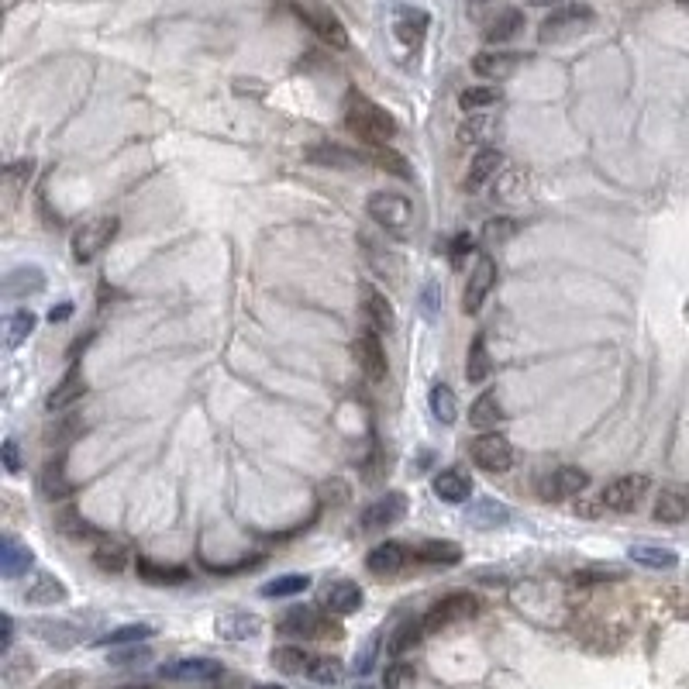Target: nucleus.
I'll use <instances>...</instances> for the list:
<instances>
[{"instance_id": "1", "label": "nucleus", "mask_w": 689, "mask_h": 689, "mask_svg": "<svg viewBox=\"0 0 689 689\" xmlns=\"http://www.w3.org/2000/svg\"><path fill=\"white\" fill-rule=\"evenodd\" d=\"M345 128L359 138L362 145H373V149H386L397 135V121L386 107H379L376 100L362 97V94H348L345 97Z\"/></svg>"}, {"instance_id": "2", "label": "nucleus", "mask_w": 689, "mask_h": 689, "mask_svg": "<svg viewBox=\"0 0 689 689\" xmlns=\"http://www.w3.org/2000/svg\"><path fill=\"white\" fill-rule=\"evenodd\" d=\"M593 21H596V14H593V7H586V4L559 7V11H552L545 21H541L538 42H541V45H562V42H572V38H579V35L590 32Z\"/></svg>"}, {"instance_id": "3", "label": "nucleus", "mask_w": 689, "mask_h": 689, "mask_svg": "<svg viewBox=\"0 0 689 689\" xmlns=\"http://www.w3.org/2000/svg\"><path fill=\"white\" fill-rule=\"evenodd\" d=\"M366 211L379 228H386L397 238H404L407 228L414 224V204H410V197L393 193V190H376L373 197L366 200Z\"/></svg>"}, {"instance_id": "4", "label": "nucleus", "mask_w": 689, "mask_h": 689, "mask_svg": "<svg viewBox=\"0 0 689 689\" xmlns=\"http://www.w3.org/2000/svg\"><path fill=\"white\" fill-rule=\"evenodd\" d=\"M293 14H297L321 42H328L331 49H348V32H345L342 18H338L328 4H321V0H293Z\"/></svg>"}, {"instance_id": "5", "label": "nucleus", "mask_w": 689, "mask_h": 689, "mask_svg": "<svg viewBox=\"0 0 689 689\" xmlns=\"http://www.w3.org/2000/svg\"><path fill=\"white\" fill-rule=\"evenodd\" d=\"M118 228H121V221L114 218V214H104V218H94V221L80 224V228L73 231V242H69V249H73V259L76 262L97 259V255L114 242Z\"/></svg>"}, {"instance_id": "6", "label": "nucleus", "mask_w": 689, "mask_h": 689, "mask_svg": "<svg viewBox=\"0 0 689 689\" xmlns=\"http://www.w3.org/2000/svg\"><path fill=\"white\" fill-rule=\"evenodd\" d=\"M479 614V596L476 593H448L438 603H431V610L424 614V627L428 631H441V627L466 621V617Z\"/></svg>"}, {"instance_id": "7", "label": "nucleus", "mask_w": 689, "mask_h": 689, "mask_svg": "<svg viewBox=\"0 0 689 689\" xmlns=\"http://www.w3.org/2000/svg\"><path fill=\"white\" fill-rule=\"evenodd\" d=\"M590 486V476H586L583 469L576 466H559L552 472H545V476L538 479V497L548 500V503H559V500H572L579 497V493Z\"/></svg>"}, {"instance_id": "8", "label": "nucleus", "mask_w": 689, "mask_h": 689, "mask_svg": "<svg viewBox=\"0 0 689 689\" xmlns=\"http://www.w3.org/2000/svg\"><path fill=\"white\" fill-rule=\"evenodd\" d=\"M162 679L169 683H218L224 676V665L218 658H176L159 669Z\"/></svg>"}, {"instance_id": "9", "label": "nucleus", "mask_w": 689, "mask_h": 689, "mask_svg": "<svg viewBox=\"0 0 689 689\" xmlns=\"http://www.w3.org/2000/svg\"><path fill=\"white\" fill-rule=\"evenodd\" d=\"M648 486H652L648 483V476H641V472H627V476H617L614 483L603 486V503H607L610 510H617V514H631V510L645 500Z\"/></svg>"}, {"instance_id": "10", "label": "nucleus", "mask_w": 689, "mask_h": 689, "mask_svg": "<svg viewBox=\"0 0 689 689\" xmlns=\"http://www.w3.org/2000/svg\"><path fill=\"white\" fill-rule=\"evenodd\" d=\"M472 462L483 472H493V476H497V472H507L514 466V445L503 435H497V431L479 435L472 441Z\"/></svg>"}, {"instance_id": "11", "label": "nucleus", "mask_w": 689, "mask_h": 689, "mask_svg": "<svg viewBox=\"0 0 689 689\" xmlns=\"http://www.w3.org/2000/svg\"><path fill=\"white\" fill-rule=\"evenodd\" d=\"M493 286H497V262H493L490 255H479L476 269L469 273L466 293H462V311H466V314L483 311V304H486V297L493 293Z\"/></svg>"}, {"instance_id": "12", "label": "nucleus", "mask_w": 689, "mask_h": 689, "mask_svg": "<svg viewBox=\"0 0 689 689\" xmlns=\"http://www.w3.org/2000/svg\"><path fill=\"white\" fill-rule=\"evenodd\" d=\"M404 514H407L404 493H386V497L373 500L362 510L359 524H362V531H386V528H393V524L404 521Z\"/></svg>"}, {"instance_id": "13", "label": "nucleus", "mask_w": 689, "mask_h": 689, "mask_svg": "<svg viewBox=\"0 0 689 689\" xmlns=\"http://www.w3.org/2000/svg\"><path fill=\"white\" fill-rule=\"evenodd\" d=\"M355 359H359L362 373H366L373 383L386 376V348H383V338H379V331H373L366 324V328L355 335Z\"/></svg>"}, {"instance_id": "14", "label": "nucleus", "mask_w": 689, "mask_h": 689, "mask_svg": "<svg viewBox=\"0 0 689 689\" xmlns=\"http://www.w3.org/2000/svg\"><path fill=\"white\" fill-rule=\"evenodd\" d=\"M410 562V548L400 545V541H383V545H376L373 552H369L366 559V569L373 572V576H397V572H404Z\"/></svg>"}, {"instance_id": "15", "label": "nucleus", "mask_w": 689, "mask_h": 689, "mask_svg": "<svg viewBox=\"0 0 689 689\" xmlns=\"http://www.w3.org/2000/svg\"><path fill=\"white\" fill-rule=\"evenodd\" d=\"M276 627L286 638H317V634H324V617L314 607H290Z\"/></svg>"}, {"instance_id": "16", "label": "nucleus", "mask_w": 689, "mask_h": 689, "mask_svg": "<svg viewBox=\"0 0 689 689\" xmlns=\"http://www.w3.org/2000/svg\"><path fill=\"white\" fill-rule=\"evenodd\" d=\"M45 290V273L38 266H18L4 276V300H21V297H35V293Z\"/></svg>"}, {"instance_id": "17", "label": "nucleus", "mask_w": 689, "mask_h": 689, "mask_svg": "<svg viewBox=\"0 0 689 689\" xmlns=\"http://www.w3.org/2000/svg\"><path fill=\"white\" fill-rule=\"evenodd\" d=\"M428 11H421V7H397V18H393V32H397L400 42L407 45V49H417V45L424 42V35H428Z\"/></svg>"}, {"instance_id": "18", "label": "nucleus", "mask_w": 689, "mask_h": 689, "mask_svg": "<svg viewBox=\"0 0 689 689\" xmlns=\"http://www.w3.org/2000/svg\"><path fill=\"white\" fill-rule=\"evenodd\" d=\"M517 66H521V56L517 52H497V49H486L479 52L476 59H472V69H476L483 80H507V76L517 73Z\"/></svg>"}, {"instance_id": "19", "label": "nucleus", "mask_w": 689, "mask_h": 689, "mask_svg": "<svg viewBox=\"0 0 689 689\" xmlns=\"http://www.w3.org/2000/svg\"><path fill=\"white\" fill-rule=\"evenodd\" d=\"M503 169V152L500 149H479L469 162V176H466V187L469 190H483L490 187L493 180L500 176Z\"/></svg>"}, {"instance_id": "20", "label": "nucleus", "mask_w": 689, "mask_h": 689, "mask_svg": "<svg viewBox=\"0 0 689 689\" xmlns=\"http://www.w3.org/2000/svg\"><path fill=\"white\" fill-rule=\"evenodd\" d=\"M521 32H524V11H521V7H500V11L490 18V25H486L483 38L490 45H503V42H510V38H517Z\"/></svg>"}, {"instance_id": "21", "label": "nucleus", "mask_w": 689, "mask_h": 689, "mask_svg": "<svg viewBox=\"0 0 689 689\" xmlns=\"http://www.w3.org/2000/svg\"><path fill=\"white\" fill-rule=\"evenodd\" d=\"M32 562H35L32 548L21 545V541L11 538V534H4V541H0V572H4L7 579H18L32 569Z\"/></svg>"}, {"instance_id": "22", "label": "nucleus", "mask_w": 689, "mask_h": 689, "mask_svg": "<svg viewBox=\"0 0 689 689\" xmlns=\"http://www.w3.org/2000/svg\"><path fill=\"white\" fill-rule=\"evenodd\" d=\"M362 590L355 583H348V579H338V583H331L328 586V593H324V607L331 610L335 617H348V614H355V610L362 607Z\"/></svg>"}, {"instance_id": "23", "label": "nucleus", "mask_w": 689, "mask_h": 689, "mask_svg": "<svg viewBox=\"0 0 689 689\" xmlns=\"http://www.w3.org/2000/svg\"><path fill=\"white\" fill-rule=\"evenodd\" d=\"M652 514H655V521H662V524H683L689 517V493L669 486V490L658 493Z\"/></svg>"}, {"instance_id": "24", "label": "nucleus", "mask_w": 689, "mask_h": 689, "mask_svg": "<svg viewBox=\"0 0 689 689\" xmlns=\"http://www.w3.org/2000/svg\"><path fill=\"white\" fill-rule=\"evenodd\" d=\"M25 600L35 603V607H56V603L66 600V586L56 576H49V572H38L32 583H28Z\"/></svg>"}, {"instance_id": "25", "label": "nucleus", "mask_w": 689, "mask_h": 689, "mask_svg": "<svg viewBox=\"0 0 689 689\" xmlns=\"http://www.w3.org/2000/svg\"><path fill=\"white\" fill-rule=\"evenodd\" d=\"M87 393V379H83V373L76 366H69V373L59 379V386L49 393V400H45V407L49 410H63L69 404H76V400Z\"/></svg>"}, {"instance_id": "26", "label": "nucleus", "mask_w": 689, "mask_h": 689, "mask_svg": "<svg viewBox=\"0 0 689 689\" xmlns=\"http://www.w3.org/2000/svg\"><path fill=\"white\" fill-rule=\"evenodd\" d=\"M32 631L52 648H73V645H80V641H83V631L76 624H69V621H38Z\"/></svg>"}, {"instance_id": "27", "label": "nucleus", "mask_w": 689, "mask_h": 689, "mask_svg": "<svg viewBox=\"0 0 689 689\" xmlns=\"http://www.w3.org/2000/svg\"><path fill=\"white\" fill-rule=\"evenodd\" d=\"M431 486H435V493L445 503H462V500H469V493H472V479L462 469L438 472L435 483H431Z\"/></svg>"}, {"instance_id": "28", "label": "nucleus", "mask_w": 689, "mask_h": 689, "mask_svg": "<svg viewBox=\"0 0 689 689\" xmlns=\"http://www.w3.org/2000/svg\"><path fill=\"white\" fill-rule=\"evenodd\" d=\"M627 559L645 565V569H676L679 565V555L662 545H631L627 548Z\"/></svg>"}, {"instance_id": "29", "label": "nucleus", "mask_w": 689, "mask_h": 689, "mask_svg": "<svg viewBox=\"0 0 689 689\" xmlns=\"http://www.w3.org/2000/svg\"><path fill=\"white\" fill-rule=\"evenodd\" d=\"M218 634L228 641H245V638H252V634H259V617L231 610V614L218 617Z\"/></svg>"}, {"instance_id": "30", "label": "nucleus", "mask_w": 689, "mask_h": 689, "mask_svg": "<svg viewBox=\"0 0 689 689\" xmlns=\"http://www.w3.org/2000/svg\"><path fill=\"white\" fill-rule=\"evenodd\" d=\"M42 493L49 500H66L73 493V483L66 479V466H63V455L59 459H49L42 469Z\"/></svg>"}, {"instance_id": "31", "label": "nucleus", "mask_w": 689, "mask_h": 689, "mask_svg": "<svg viewBox=\"0 0 689 689\" xmlns=\"http://www.w3.org/2000/svg\"><path fill=\"white\" fill-rule=\"evenodd\" d=\"M417 559L428 562V565H459L462 548L455 545V541L431 538V541H424V545H417Z\"/></svg>"}, {"instance_id": "32", "label": "nucleus", "mask_w": 689, "mask_h": 689, "mask_svg": "<svg viewBox=\"0 0 689 689\" xmlns=\"http://www.w3.org/2000/svg\"><path fill=\"white\" fill-rule=\"evenodd\" d=\"M311 652H304V648L297 645H283L276 648L273 655H269V662L276 665L280 672H286V676H307V669H311Z\"/></svg>"}, {"instance_id": "33", "label": "nucleus", "mask_w": 689, "mask_h": 689, "mask_svg": "<svg viewBox=\"0 0 689 689\" xmlns=\"http://www.w3.org/2000/svg\"><path fill=\"white\" fill-rule=\"evenodd\" d=\"M307 159L321 162V166H335V169H352V166H362V162H366V156L348 152V149H342V145H314V149L307 152Z\"/></svg>"}, {"instance_id": "34", "label": "nucleus", "mask_w": 689, "mask_h": 689, "mask_svg": "<svg viewBox=\"0 0 689 689\" xmlns=\"http://www.w3.org/2000/svg\"><path fill=\"white\" fill-rule=\"evenodd\" d=\"M366 321H369V328L379 331V335H383V331H393V324H397V317H393V304L379 290L366 293Z\"/></svg>"}, {"instance_id": "35", "label": "nucleus", "mask_w": 689, "mask_h": 689, "mask_svg": "<svg viewBox=\"0 0 689 689\" xmlns=\"http://www.w3.org/2000/svg\"><path fill=\"white\" fill-rule=\"evenodd\" d=\"M503 421V407L497 393H479L476 404L469 407V424L472 428H497Z\"/></svg>"}, {"instance_id": "36", "label": "nucleus", "mask_w": 689, "mask_h": 689, "mask_svg": "<svg viewBox=\"0 0 689 689\" xmlns=\"http://www.w3.org/2000/svg\"><path fill=\"white\" fill-rule=\"evenodd\" d=\"M152 634H156V627H152V624H125V627H114V631H107L97 645H104V648L142 645V641H149Z\"/></svg>"}, {"instance_id": "37", "label": "nucleus", "mask_w": 689, "mask_h": 689, "mask_svg": "<svg viewBox=\"0 0 689 689\" xmlns=\"http://www.w3.org/2000/svg\"><path fill=\"white\" fill-rule=\"evenodd\" d=\"M469 521L476 524V528H503V524L510 521V510L503 507L500 500H479L476 507L469 510Z\"/></svg>"}, {"instance_id": "38", "label": "nucleus", "mask_w": 689, "mask_h": 689, "mask_svg": "<svg viewBox=\"0 0 689 689\" xmlns=\"http://www.w3.org/2000/svg\"><path fill=\"white\" fill-rule=\"evenodd\" d=\"M345 676V665L331 655H314L311 658V669H307V679L317 686H338Z\"/></svg>"}, {"instance_id": "39", "label": "nucleus", "mask_w": 689, "mask_h": 689, "mask_svg": "<svg viewBox=\"0 0 689 689\" xmlns=\"http://www.w3.org/2000/svg\"><path fill=\"white\" fill-rule=\"evenodd\" d=\"M38 317L32 311H11L4 317V338H7V348H18L25 345V338L35 331Z\"/></svg>"}, {"instance_id": "40", "label": "nucleus", "mask_w": 689, "mask_h": 689, "mask_svg": "<svg viewBox=\"0 0 689 689\" xmlns=\"http://www.w3.org/2000/svg\"><path fill=\"white\" fill-rule=\"evenodd\" d=\"M128 548L121 545V541H111V538H104L100 545L94 548V562H97V569H104V572H121L128 565Z\"/></svg>"}, {"instance_id": "41", "label": "nucleus", "mask_w": 689, "mask_h": 689, "mask_svg": "<svg viewBox=\"0 0 689 689\" xmlns=\"http://www.w3.org/2000/svg\"><path fill=\"white\" fill-rule=\"evenodd\" d=\"M490 352H486V338L476 335L469 345V359H466V379L469 383H483L486 376H490Z\"/></svg>"}, {"instance_id": "42", "label": "nucleus", "mask_w": 689, "mask_h": 689, "mask_svg": "<svg viewBox=\"0 0 689 689\" xmlns=\"http://www.w3.org/2000/svg\"><path fill=\"white\" fill-rule=\"evenodd\" d=\"M428 404H431V414H435V421H441V424H455V417H459V404H455V393L448 390L445 383H435V386H431Z\"/></svg>"}, {"instance_id": "43", "label": "nucleus", "mask_w": 689, "mask_h": 689, "mask_svg": "<svg viewBox=\"0 0 689 689\" xmlns=\"http://www.w3.org/2000/svg\"><path fill=\"white\" fill-rule=\"evenodd\" d=\"M311 586V576H300V572H290V576H276L262 586V596L266 600H280V596H297Z\"/></svg>"}, {"instance_id": "44", "label": "nucleus", "mask_w": 689, "mask_h": 689, "mask_svg": "<svg viewBox=\"0 0 689 689\" xmlns=\"http://www.w3.org/2000/svg\"><path fill=\"white\" fill-rule=\"evenodd\" d=\"M138 576L149 579V583H183V579L190 576L187 569H180V565H159L152 559H138Z\"/></svg>"}, {"instance_id": "45", "label": "nucleus", "mask_w": 689, "mask_h": 689, "mask_svg": "<svg viewBox=\"0 0 689 689\" xmlns=\"http://www.w3.org/2000/svg\"><path fill=\"white\" fill-rule=\"evenodd\" d=\"M424 634H428V627H424V617H421V621L400 624L397 631H393V638H390V655H404V652H410L414 645H421Z\"/></svg>"}, {"instance_id": "46", "label": "nucleus", "mask_w": 689, "mask_h": 689, "mask_svg": "<svg viewBox=\"0 0 689 689\" xmlns=\"http://www.w3.org/2000/svg\"><path fill=\"white\" fill-rule=\"evenodd\" d=\"M500 97H503L500 87H469L459 94V107L462 111H483V107L500 104Z\"/></svg>"}, {"instance_id": "47", "label": "nucleus", "mask_w": 689, "mask_h": 689, "mask_svg": "<svg viewBox=\"0 0 689 689\" xmlns=\"http://www.w3.org/2000/svg\"><path fill=\"white\" fill-rule=\"evenodd\" d=\"M617 579H624V569H617V565H590V569L576 572L572 583L576 586H603V583H617Z\"/></svg>"}, {"instance_id": "48", "label": "nucleus", "mask_w": 689, "mask_h": 689, "mask_svg": "<svg viewBox=\"0 0 689 689\" xmlns=\"http://www.w3.org/2000/svg\"><path fill=\"white\" fill-rule=\"evenodd\" d=\"M373 162L379 169H386V173H393V176H400V180H410V166H407V159L404 156H397V152L390 149V145H386V149H376V156H373Z\"/></svg>"}, {"instance_id": "49", "label": "nucleus", "mask_w": 689, "mask_h": 689, "mask_svg": "<svg viewBox=\"0 0 689 689\" xmlns=\"http://www.w3.org/2000/svg\"><path fill=\"white\" fill-rule=\"evenodd\" d=\"M111 665H135V662H149L152 652L145 645H125L121 652H111Z\"/></svg>"}, {"instance_id": "50", "label": "nucleus", "mask_w": 689, "mask_h": 689, "mask_svg": "<svg viewBox=\"0 0 689 689\" xmlns=\"http://www.w3.org/2000/svg\"><path fill=\"white\" fill-rule=\"evenodd\" d=\"M376 652H379V638L373 634V638L366 641V648H362V655H355V672H359V676H366V672H373V665H376Z\"/></svg>"}, {"instance_id": "51", "label": "nucleus", "mask_w": 689, "mask_h": 689, "mask_svg": "<svg viewBox=\"0 0 689 689\" xmlns=\"http://www.w3.org/2000/svg\"><path fill=\"white\" fill-rule=\"evenodd\" d=\"M472 249H476V238H472L469 231H466V235H455L452 249H448V255H452V266H462Z\"/></svg>"}, {"instance_id": "52", "label": "nucleus", "mask_w": 689, "mask_h": 689, "mask_svg": "<svg viewBox=\"0 0 689 689\" xmlns=\"http://www.w3.org/2000/svg\"><path fill=\"white\" fill-rule=\"evenodd\" d=\"M0 455H4V469H7V476H18V472H21L18 441H14V438H7V441H4V448H0Z\"/></svg>"}, {"instance_id": "53", "label": "nucleus", "mask_w": 689, "mask_h": 689, "mask_svg": "<svg viewBox=\"0 0 689 689\" xmlns=\"http://www.w3.org/2000/svg\"><path fill=\"white\" fill-rule=\"evenodd\" d=\"M483 131H486V121L472 118V121H466V125L459 128V138H462V142H469V145H476V142H483Z\"/></svg>"}, {"instance_id": "54", "label": "nucleus", "mask_w": 689, "mask_h": 689, "mask_svg": "<svg viewBox=\"0 0 689 689\" xmlns=\"http://www.w3.org/2000/svg\"><path fill=\"white\" fill-rule=\"evenodd\" d=\"M32 169H35V159H21V162H14V166L7 169V180L18 183V187H21V183L32 180Z\"/></svg>"}, {"instance_id": "55", "label": "nucleus", "mask_w": 689, "mask_h": 689, "mask_svg": "<svg viewBox=\"0 0 689 689\" xmlns=\"http://www.w3.org/2000/svg\"><path fill=\"white\" fill-rule=\"evenodd\" d=\"M421 307H424V317L435 321V314H438V286L435 283H428L421 290Z\"/></svg>"}, {"instance_id": "56", "label": "nucleus", "mask_w": 689, "mask_h": 689, "mask_svg": "<svg viewBox=\"0 0 689 689\" xmlns=\"http://www.w3.org/2000/svg\"><path fill=\"white\" fill-rule=\"evenodd\" d=\"M510 231H514V221H490L486 224V238H490V242H497V238H503V235H510Z\"/></svg>"}, {"instance_id": "57", "label": "nucleus", "mask_w": 689, "mask_h": 689, "mask_svg": "<svg viewBox=\"0 0 689 689\" xmlns=\"http://www.w3.org/2000/svg\"><path fill=\"white\" fill-rule=\"evenodd\" d=\"M0 627H4V634H0V648H4V652H11V638H14L11 614H0Z\"/></svg>"}, {"instance_id": "58", "label": "nucleus", "mask_w": 689, "mask_h": 689, "mask_svg": "<svg viewBox=\"0 0 689 689\" xmlns=\"http://www.w3.org/2000/svg\"><path fill=\"white\" fill-rule=\"evenodd\" d=\"M73 314V304H59V307H52L49 311V321L56 324V321H66V317Z\"/></svg>"}, {"instance_id": "59", "label": "nucleus", "mask_w": 689, "mask_h": 689, "mask_svg": "<svg viewBox=\"0 0 689 689\" xmlns=\"http://www.w3.org/2000/svg\"><path fill=\"white\" fill-rule=\"evenodd\" d=\"M534 7H552V11H559V7H569L576 4V0H531Z\"/></svg>"}, {"instance_id": "60", "label": "nucleus", "mask_w": 689, "mask_h": 689, "mask_svg": "<svg viewBox=\"0 0 689 689\" xmlns=\"http://www.w3.org/2000/svg\"><path fill=\"white\" fill-rule=\"evenodd\" d=\"M255 689H286V686H276V683H262V686H255Z\"/></svg>"}, {"instance_id": "61", "label": "nucleus", "mask_w": 689, "mask_h": 689, "mask_svg": "<svg viewBox=\"0 0 689 689\" xmlns=\"http://www.w3.org/2000/svg\"><path fill=\"white\" fill-rule=\"evenodd\" d=\"M121 689H145V686H121Z\"/></svg>"}, {"instance_id": "62", "label": "nucleus", "mask_w": 689, "mask_h": 689, "mask_svg": "<svg viewBox=\"0 0 689 689\" xmlns=\"http://www.w3.org/2000/svg\"><path fill=\"white\" fill-rule=\"evenodd\" d=\"M676 4H683V7H689V0H676Z\"/></svg>"}, {"instance_id": "63", "label": "nucleus", "mask_w": 689, "mask_h": 689, "mask_svg": "<svg viewBox=\"0 0 689 689\" xmlns=\"http://www.w3.org/2000/svg\"><path fill=\"white\" fill-rule=\"evenodd\" d=\"M355 689H373V686H355Z\"/></svg>"}]
</instances>
